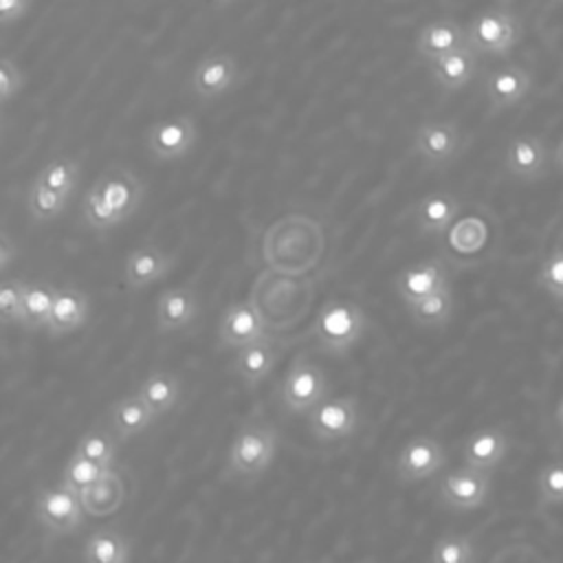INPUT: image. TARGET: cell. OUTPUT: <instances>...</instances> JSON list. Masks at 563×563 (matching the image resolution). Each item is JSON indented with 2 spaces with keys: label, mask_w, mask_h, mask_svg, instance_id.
<instances>
[{
  "label": "cell",
  "mask_w": 563,
  "mask_h": 563,
  "mask_svg": "<svg viewBox=\"0 0 563 563\" xmlns=\"http://www.w3.org/2000/svg\"><path fill=\"white\" fill-rule=\"evenodd\" d=\"M84 512L88 517L114 515L128 499V486L117 471H110L101 482L79 495Z\"/></svg>",
  "instance_id": "4316f807"
},
{
  "label": "cell",
  "mask_w": 563,
  "mask_h": 563,
  "mask_svg": "<svg viewBox=\"0 0 563 563\" xmlns=\"http://www.w3.org/2000/svg\"><path fill=\"white\" fill-rule=\"evenodd\" d=\"M534 86L532 73L521 64H506L493 68L484 79V97L490 114L506 112L519 106Z\"/></svg>",
  "instance_id": "9a60e30c"
},
{
  "label": "cell",
  "mask_w": 563,
  "mask_h": 563,
  "mask_svg": "<svg viewBox=\"0 0 563 563\" xmlns=\"http://www.w3.org/2000/svg\"><path fill=\"white\" fill-rule=\"evenodd\" d=\"M556 427H559V431H561V435H563V398H561L559 405H556Z\"/></svg>",
  "instance_id": "ee69618b"
},
{
  "label": "cell",
  "mask_w": 563,
  "mask_h": 563,
  "mask_svg": "<svg viewBox=\"0 0 563 563\" xmlns=\"http://www.w3.org/2000/svg\"><path fill=\"white\" fill-rule=\"evenodd\" d=\"M26 84V75L11 57H0V101L9 103L13 97L22 92Z\"/></svg>",
  "instance_id": "ab89813d"
},
{
  "label": "cell",
  "mask_w": 563,
  "mask_h": 563,
  "mask_svg": "<svg viewBox=\"0 0 563 563\" xmlns=\"http://www.w3.org/2000/svg\"><path fill=\"white\" fill-rule=\"evenodd\" d=\"M446 286H451V277L442 257H424L411 262L394 277V290L405 306H411Z\"/></svg>",
  "instance_id": "5bb4252c"
},
{
  "label": "cell",
  "mask_w": 563,
  "mask_h": 563,
  "mask_svg": "<svg viewBox=\"0 0 563 563\" xmlns=\"http://www.w3.org/2000/svg\"><path fill=\"white\" fill-rule=\"evenodd\" d=\"M81 220L95 233H106L112 227H117L114 216L110 213L106 200L101 198V194L95 185L81 198Z\"/></svg>",
  "instance_id": "74e56055"
},
{
  "label": "cell",
  "mask_w": 563,
  "mask_h": 563,
  "mask_svg": "<svg viewBox=\"0 0 563 563\" xmlns=\"http://www.w3.org/2000/svg\"><path fill=\"white\" fill-rule=\"evenodd\" d=\"M18 255V246L15 242L11 240V235L7 231L0 233V273L7 277L11 264H13V257Z\"/></svg>",
  "instance_id": "b9f144b4"
},
{
  "label": "cell",
  "mask_w": 563,
  "mask_h": 563,
  "mask_svg": "<svg viewBox=\"0 0 563 563\" xmlns=\"http://www.w3.org/2000/svg\"><path fill=\"white\" fill-rule=\"evenodd\" d=\"M117 449H119V440L112 433V429H106V427H95L81 433V438L75 444V453L108 468L114 466Z\"/></svg>",
  "instance_id": "1f68e13d"
},
{
  "label": "cell",
  "mask_w": 563,
  "mask_h": 563,
  "mask_svg": "<svg viewBox=\"0 0 563 563\" xmlns=\"http://www.w3.org/2000/svg\"><path fill=\"white\" fill-rule=\"evenodd\" d=\"M33 9L29 0H0V24L9 26L26 18V13Z\"/></svg>",
  "instance_id": "60d3db41"
},
{
  "label": "cell",
  "mask_w": 563,
  "mask_h": 563,
  "mask_svg": "<svg viewBox=\"0 0 563 563\" xmlns=\"http://www.w3.org/2000/svg\"><path fill=\"white\" fill-rule=\"evenodd\" d=\"M90 314V299L77 286H57L53 312L46 332L55 339L81 328Z\"/></svg>",
  "instance_id": "d4e9b609"
},
{
  "label": "cell",
  "mask_w": 563,
  "mask_h": 563,
  "mask_svg": "<svg viewBox=\"0 0 563 563\" xmlns=\"http://www.w3.org/2000/svg\"><path fill=\"white\" fill-rule=\"evenodd\" d=\"M110 471L114 468H108V466H101L97 462H90L86 457H81L79 453H70L68 462L64 464V471H62V484L68 486L70 490H75L77 495H81L84 490H88L90 486H95L97 482H101Z\"/></svg>",
  "instance_id": "d6a6232c"
},
{
  "label": "cell",
  "mask_w": 563,
  "mask_h": 563,
  "mask_svg": "<svg viewBox=\"0 0 563 563\" xmlns=\"http://www.w3.org/2000/svg\"><path fill=\"white\" fill-rule=\"evenodd\" d=\"M446 449L433 435L409 438L394 462V473L400 484H416L438 475L446 466Z\"/></svg>",
  "instance_id": "30bf717a"
},
{
  "label": "cell",
  "mask_w": 563,
  "mask_h": 563,
  "mask_svg": "<svg viewBox=\"0 0 563 563\" xmlns=\"http://www.w3.org/2000/svg\"><path fill=\"white\" fill-rule=\"evenodd\" d=\"M462 46H468L466 26H462L455 18H449V15L424 22L416 31V37H413V51L427 64H431Z\"/></svg>",
  "instance_id": "ac0fdd59"
},
{
  "label": "cell",
  "mask_w": 563,
  "mask_h": 563,
  "mask_svg": "<svg viewBox=\"0 0 563 563\" xmlns=\"http://www.w3.org/2000/svg\"><path fill=\"white\" fill-rule=\"evenodd\" d=\"M409 317L416 325L420 328H442L451 321L453 310H455V299H453V288L446 286L411 306H407Z\"/></svg>",
  "instance_id": "4dcf8cb0"
},
{
  "label": "cell",
  "mask_w": 563,
  "mask_h": 563,
  "mask_svg": "<svg viewBox=\"0 0 563 563\" xmlns=\"http://www.w3.org/2000/svg\"><path fill=\"white\" fill-rule=\"evenodd\" d=\"M552 165L563 174V136L559 139L554 152H552Z\"/></svg>",
  "instance_id": "7bdbcfd3"
},
{
  "label": "cell",
  "mask_w": 563,
  "mask_h": 563,
  "mask_svg": "<svg viewBox=\"0 0 563 563\" xmlns=\"http://www.w3.org/2000/svg\"><path fill=\"white\" fill-rule=\"evenodd\" d=\"M66 205H68L66 198H62V196L53 194L51 189L37 185L35 180L29 183V187H26V209H29V216L35 222H48V220L59 218L66 211Z\"/></svg>",
  "instance_id": "e575fe53"
},
{
  "label": "cell",
  "mask_w": 563,
  "mask_h": 563,
  "mask_svg": "<svg viewBox=\"0 0 563 563\" xmlns=\"http://www.w3.org/2000/svg\"><path fill=\"white\" fill-rule=\"evenodd\" d=\"M537 497L539 506H561L563 504V457L548 462L537 475Z\"/></svg>",
  "instance_id": "8d00e7d4"
},
{
  "label": "cell",
  "mask_w": 563,
  "mask_h": 563,
  "mask_svg": "<svg viewBox=\"0 0 563 563\" xmlns=\"http://www.w3.org/2000/svg\"><path fill=\"white\" fill-rule=\"evenodd\" d=\"M271 336L249 301H231L218 319V345L222 350H240Z\"/></svg>",
  "instance_id": "2e32d148"
},
{
  "label": "cell",
  "mask_w": 563,
  "mask_h": 563,
  "mask_svg": "<svg viewBox=\"0 0 563 563\" xmlns=\"http://www.w3.org/2000/svg\"><path fill=\"white\" fill-rule=\"evenodd\" d=\"M198 134V121L191 114H172L150 125L145 147L156 163H174L194 150Z\"/></svg>",
  "instance_id": "9c48e42d"
},
{
  "label": "cell",
  "mask_w": 563,
  "mask_h": 563,
  "mask_svg": "<svg viewBox=\"0 0 563 563\" xmlns=\"http://www.w3.org/2000/svg\"><path fill=\"white\" fill-rule=\"evenodd\" d=\"M365 310L356 301L343 297L328 299L312 323V336L317 347L323 354L336 358L347 356L352 347H356V343L365 336Z\"/></svg>",
  "instance_id": "7a4b0ae2"
},
{
  "label": "cell",
  "mask_w": 563,
  "mask_h": 563,
  "mask_svg": "<svg viewBox=\"0 0 563 563\" xmlns=\"http://www.w3.org/2000/svg\"><path fill=\"white\" fill-rule=\"evenodd\" d=\"M306 418L310 435L317 442L332 444L339 440H347L358 431L361 407L356 396H330L319 407H314Z\"/></svg>",
  "instance_id": "52a82bcc"
},
{
  "label": "cell",
  "mask_w": 563,
  "mask_h": 563,
  "mask_svg": "<svg viewBox=\"0 0 563 563\" xmlns=\"http://www.w3.org/2000/svg\"><path fill=\"white\" fill-rule=\"evenodd\" d=\"M240 77H242V70L233 53L211 51L194 64V68L185 79V88L189 90L191 97L200 101H213L235 90V86L240 84Z\"/></svg>",
  "instance_id": "8992f818"
},
{
  "label": "cell",
  "mask_w": 563,
  "mask_h": 563,
  "mask_svg": "<svg viewBox=\"0 0 563 563\" xmlns=\"http://www.w3.org/2000/svg\"><path fill=\"white\" fill-rule=\"evenodd\" d=\"M147 409L158 418L174 411L183 402V380L169 369H152L134 391Z\"/></svg>",
  "instance_id": "cb8c5ba5"
},
{
  "label": "cell",
  "mask_w": 563,
  "mask_h": 563,
  "mask_svg": "<svg viewBox=\"0 0 563 563\" xmlns=\"http://www.w3.org/2000/svg\"><path fill=\"white\" fill-rule=\"evenodd\" d=\"M277 429L260 416L246 418L227 451V473L238 482L260 479L273 464L277 455Z\"/></svg>",
  "instance_id": "6da1fadb"
},
{
  "label": "cell",
  "mask_w": 563,
  "mask_h": 563,
  "mask_svg": "<svg viewBox=\"0 0 563 563\" xmlns=\"http://www.w3.org/2000/svg\"><path fill=\"white\" fill-rule=\"evenodd\" d=\"M539 284L554 297L563 299V246L552 251L541 268H539Z\"/></svg>",
  "instance_id": "f35d334b"
},
{
  "label": "cell",
  "mask_w": 563,
  "mask_h": 563,
  "mask_svg": "<svg viewBox=\"0 0 563 563\" xmlns=\"http://www.w3.org/2000/svg\"><path fill=\"white\" fill-rule=\"evenodd\" d=\"M411 150L427 169L440 172L462 154L464 134L453 119H424L411 136Z\"/></svg>",
  "instance_id": "5b68a950"
},
{
  "label": "cell",
  "mask_w": 563,
  "mask_h": 563,
  "mask_svg": "<svg viewBox=\"0 0 563 563\" xmlns=\"http://www.w3.org/2000/svg\"><path fill=\"white\" fill-rule=\"evenodd\" d=\"M35 521L55 537L70 534L84 523V506L75 490L64 484L40 488L33 501Z\"/></svg>",
  "instance_id": "ba28073f"
},
{
  "label": "cell",
  "mask_w": 563,
  "mask_h": 563,
  "mask_svg": "<svg viewBox=\"0 0 563 563\" xmlns=\"http://www.w3.org/2000/svg\"><path fill=\"white\" fill-rule=\"evenodd\" d=\"M431 81L446 95L466 88L479 73V55L471 46H462L431 64H427Z\"/></svg>",
  "instance_id": "7402d4cb"
},
{
  "label": "cell",
  "mask_w": 563,
  "mask_h": 563,
  "mask_svg": "<svg viewBox=\"0 0 563 563\" xmlns=\"http://www.w3.org/2000/svg\"><path fill=\"white\" fill-rule=\"evenodd\" d=\"M95 187L106 200L117 224L130 220L145 198V183L125 165H110L103 169L95 180Z\"/></svg>",
  "instance_id": "7c38bea8"
},
{
  "label": "cell",
  "mask_w": 563,
  "mask_h": 563,
  "mask_svg": "<svg viewBox=\"0 0 563 563\" xmlns=\"http://www.w3.org/2000/svg\"><path fill=\"white\" fill-rule=\"evenodd\" d=\"M277 361H279V350L273 343V339L266 336L257 343L235 350L231 372L238 376V380L246 389H255L260 383H264L271 376Z\"/></svg>",
  "instance_id": "603a6c76"
},
{
  "label": "cell",
  "mask_w": 563,
  "mask_h": 563,
  "mask_svg": "<svg viewBox=\"0 0 563 563\" xmlns=\"http://www.w3.org/2000/svg\"><path fill=\"white\" fill-rule=\"evenodd\" d=\"M176 264V257L154 242L132 249L123 264V284L130 290H145L163 282Z\"/></svg>",
  "instance_id": "e0dca14e"
},
{
  "label": "cell",
  "mask_w": 563,
  "mask_h": 563,
  "mask_svg": "<svg viewBox=\"0 0 563 563\" xmlns=\"http://www.w3.org/2000/svg\"><path fill=\"white\" fill-rule=\"evenodd\" d=\"M490 486V473L460 466L442 475L438 482V499L453 512H471L488 501Z\"/></svg>",
  "instance_id": "8fae6325"
},
{
  "label": "cell",
  "mask_w": 563,
  "mask_h": 563,
  "mask_svg": "<svg viewBox=\"0 0 563 563\" xmlns=\"http://www.w3.org/2000/svg\"><path fill=\"white\" fill-rule=\"evenodd\" d=\"M33 180L68 200L81 180V163L75 156H57L48 161Z\"/></svg>",
  "instance_id": "f546056e"
},
{
  "label": "cell",
  "mask_w": 563,
  "mask_h": 563,
  "mask_svg": "<svg viewBox=\"0 0 563 563\" xmlns=\"http://www.w3.org/2000/svg\"><path fill=\"white\" fill-rule=\"evenodd\" d=\"M200 314V295L194 286L165 288L154 303V325L158 332L169 334L187 328Z\"/></svg>",
  "instance_id": "d6986e66"
},
{
  "label": "cell",
  "mask_w": 563,
  "mask_h": 563,
  "mask_svg": "<svg viewBox=\"0 0 563 563\" xmlns=\"http://www.w3.org/2000/svg\"><path fill=\"white\" fill-rule=\"evenodd\" d=\"M462 211L460 200L449 191H429L411 207V220L420 235L440 238L444 235Z\"/></svg>",
  "instance_id": "ffe728a7"
},
{
  "label": "cell",
  "mask_w": 563,
  "mask_h": 563,
  "mask_svg": "<svg viewBox=\"0 0 563 563\" xmlns=\"http://www.w3.org/2000/svg\"><path fill=\"white\" fill-rule=\"evenodd\" d=\"M29 279L4 277L0 286V312L4 325H22L24 319V292Z\"/></svg>",
  "instance_id": "d590c367"
},
{
  "label": "cell",
  "mask_w": 563,
  "mask_h": 563,
  "mask_svg": "<svg viewBox=\"0 0 563 563\" xmlns=\"http://www.w3.org/2000/svg\"><path fill=\"white\" fill-rule=\"evenodd\" d=\"M57 286H53L46 279H29L26 292H24V319L22 328L29 332L46 330L55 303Z\"/></svg>",
  "instance_id": "f1b7e54d"
},
{
  "label": "cell",
  "mask_w": 563,
  "mask_h": 563,
  "mask_svg": "<svg viewBox=\"0 0 563 563\" xmlns=\"http://www.w3.org/2000/svg\"><path fill=\"white\" fill-rule=\"evenodd\" d=\"M523 33L521 18L506 4L482 9L466 24L468 46L479 57H508Z\"/></svg>",
  "instance_id": "3957f363"
},
{
  "label": "cell",
  "mask_w": 563,
  "mask_h": 563,
  "mask_svg": "<svg viewBox=\"0 0 563 563\" xmlns=\"http://www.w3.org/2000/svg\"><path fill=\"white\" fill-rule=\"evenodd\" d=\"M325 398H330V380L323 367L306 354L295 356L279 383L282 407L292 416H308Z\"/></svg>",
  "instance_id": "277c9868"
},
{
  "label": "cell",
  "mask_w": 563,
  "mask_h": 563,
  "mask_svg": "<svg viewBox=\"0 0 563 563\" xmlns=\"http://www.w3.org/2000/svg\"><path fill=\"white\" fill-rule=\"evenodd\" d=\"M477 550L468 534L446 532L435 539L429 563H475Z\"/></svg>",
  "instance_id": "836d02e7"
},
{
  "label": "cell",
  "mask_w": 563,
  "mask_h": 563,
  "mask_svg": "<svg viewBox=\"0 0 563 563\" xmlns=\"http://www.w3.org/2000/svg\"><path fill=\"white\" fill-rule=\"evenodd\" d=\"M552 165V154L541 134L521 132L508 139L504 152V169L519 183H539Z\"/></svg>",
  "instance_id": "4fadbf2b"
},
{
  "label": "cell",
  "mask_w": 563,
  "mask_h": 563,
  "mask_svg": "<svg viewBox=\"0 0 563 563\" xmlns=\"http://www.w3.org/2000/svg\"><path fill=\"white\" fill-rule=\"evenodd\" d=\"M154 422H156V416L147 409V405L136 394L121 396L110 407V429L119 442H128L134 435L145 433Z\"/></svg>",
  "instance_id": "484cf974"
},
{
  "label": "cell",
  "mask_w": 563,
  "mask_h": 563,
  "mask_svg": "<svg viewBox=\"0 0 563 563\" xmlns=\"http://www.w3.org/2000/svg\"><path fill=\"white\" fill-rule=\"evenodd\" d=\"M510 440L501 427H482L462 442V462L468 468L493 473L508 455Z\"/></svg>",
  "instance_id": "44dd1931"
},
{
  "label": "cell",
  "mask_w": 563,
  "mask_h": 563,
  "mask_svg": "<svg viewBox=\"0 0 563 563\" xmlns=\"http://www.w3.org/2000/svg\"><path fill=\"white\" fill-rule=\"evenodd\" d=\"M130 537L112 526L95 530L84 543V563H130Z\"/></svg>",
  "instance_id": "83f0119b"
}]
</instances>
